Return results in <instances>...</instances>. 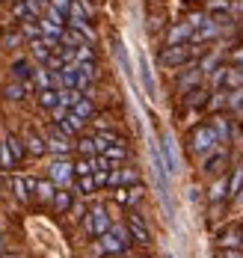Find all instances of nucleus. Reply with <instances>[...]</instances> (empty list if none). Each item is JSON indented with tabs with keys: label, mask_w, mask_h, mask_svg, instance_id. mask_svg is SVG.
<instances>
[{
	"label": "nucleus",
	"mask_w": 243,
	"mask_h": 258,
	"mask_svg": "<svg viewBox=\"0 0 243 258\" xmlns=\"http://www.w3.org/2000/svg\"><path fill=\"white\" fill-rule=\"evenodd\" d=\"M219 143V137H216V131L211 128V125H202V128L193 131V149L199 152V155H208V152H213V146Z\"/></svg>",
	"instance_id": "f257e3e1"
},
{
	"label": "nucleus",
	"mask_w": 243,
	"mask_h": 258,
	"mask_svg": "<svg viewBox=\"0 0 243 258\" xmlns=\"http://www.w3.org/2000/svg\"><path fill=\"white\" fill-rule=\"evenodd\" d=\"M190 57H193V48H190V45H169V48L163 51L160 63L163 65H184Z\"/></svg>",
	"instance_id": "f03ea898"
},
{
	"label": "nucleus",
	"mask_w": 243,
	"mask_h": 258,
	"mask_svg": "<svg viewBox=\"0 0 243 258\" xmlns=\"http://www.w3.org/2000/svg\"><path fill=\"white\" fill-rule=\"evenodd\" d=\"M86 228H89V234H107L110 231V217H107V211L104 208H95L89 217H86Z\"/></svg>",
	"instance_id": "7ed1b4c3"
},
{
	"label": "nucleus",
	"mask_w": 243,
	"mask_h": 258,
	"mask_svg": "<svg viewBox=\"0 0 243 258\" xmlns=\"http://www.w3.org/2000/svg\"><path fill=\"white\" fill-rule=\"evenodd\" d=\"M71 172H74L71 163H65V161H54L51 163V181H54V184H68Z\"/></svg>",
	"instance_id": "20e7f679"
},
{
	"label": "nucleus",
	"mask_w": 243,
	"mask_h": 258,
	"mask_svg": "<svg viewBox=\"0 0 243 258\" xmlns=\"http://www.w3.org/2000/svg\"><path fill=\"white\" fill-rule=\"evenodd\" d=\"M160 152H163V161H166L169 175H172V172H178V155H175V143H172V137H169V134L163 137V149H160Z\"/></svg>",
	"instance_id": "39448f33"
},
{
	"label": "nucleus",
	"mask_w": 243,
	"mask_h": 258,
	"mask_svg": "<svg viewBox=\"0 0 243 258\" xmlns=\"http://www.w3.org/2000/svg\"><path fill=\"white\" fill-rule=\"evenodd\" d=\"M128 228H131L134 240H140V243H149V240H152V237H149V228H146V223H143L137 214H131V217H128Z\"/></svg>",
	"instance_id": "423d86ee"
},
{
	"label": "nucleus",
	"mask_w": 243,
	"mask_h": 258,
	"mask_svg": "<svg viewBox=\"0 0 243 258\" xmlns=\"http://www.w3.org/2000/svg\"><path fill=\"white\" fill-rule=\"evenodd\" d=\"M140 80H143V89H146V95L154 98V80H152V65L146 57H140Z\"/></svg>",
	"instance_id": "0eeeda50"
},
{
	"label": "nucleus",
	"mask_w": 243,
	"mask_h": 258,
	"mask_svg": "<svg viewBox=\"0 0 243 258\" xmlns=\"http://www.w3.org/2000/svg\"><path fill=\"white\" fill-rule=\"evenodd\" d=\"M39 24H42V36H45V39H57V42H60L62 33H65V27L57 24V21H51V18H45V21H39Z\"/></svg>",
	"instance_id": "6e6552de"
},
{
	"label": "nucleus",
	"mask_w": 243,
	"mask_h": 258,
	"mask_svg": "<svg viewBox=\"0 0 243 258\" xmlns=\"http://www.w3.org/2000/svg\"><path fill=\"white\" fill-rule=\"evenodd\" d=\"M33 80H36L39 92H42V89H51V86H54V71H51V68H39V71L33 74Z\"/></svg>",
	"instance_id": "1a4fd4ad"
},
{
	"label": "nucleus",
	"mask_w": 243,
	"mask_h": 258,
	"mask_svg": "<svg viewBox=\"0 0 243 258\" xmlns=\"http://www.w3.org/2000/svg\"><path fill=\"white\" fill-rule=\"evenodd\" d=\"M101 249H107V252H122L125 243H122L113 231H107V234H101Z\"/></svg>",
	"instance_id": "9d476101"
},
{
	"label": "nucleus",
	"mask_w": 243,
	"mask_h": 258,
	"mask_svg": "<svg viewBox=\"0 0 243 258\" xmlns=\"http://www.w3.org/2000/svg\"><path fill=\"white\" fill-rule=\"evenodd\" d=\"M60 128H62V134H77V131L83 128V119L74 116V113H68V116L60 122Z\"/></svg>",
	"instance_id": "9b49d317"
},
{
	"label": "nucleus",
	"mask_w": 243,
	"mask_h": 258,
	"mask_svg": "<svg viewBox=\"0 0 243 258\" xmlns=\"http://www.w3.org/2000/svg\"><path fill=\"white\" fill-rule=\"evenodd\" d=\"M80 98H83V95H80V89H68V86H62V89H60V104H62V107H74Z\"/></svg>",
	"instance_id": "f8f14e48"
},
{
	"label": "nucleus",
	"mask_w": 243,
	"mask_h": 258,
	"mask_svg": "<svg viewBox=\"0 0 243 258\" xmlns=\"http://www.w3.org/2000/svg\"><path fill=\"white\" fill-rule=\"evenodd\" d=\"M39 104L54 110V107L60 104V89H42V92H39Z\"/></svg>",
	"instance_id": "ddd939ff"
},
{
	"label": "nucleus",
	"mask_w": 243,
	"mask_h": 258,
	"mask_svg": "<svg viewBox=\"0 0 243 258\" xmlns=\"http://www.w3.org/2000/svg\"><path fill=\"white\" fill-rule=\"evenodd\" d=\"M30 187L39 199H54V181H30Z\"/></svg>",
	"instance_id": "4468645a"
},
{
	"label": "nucleus",
	"mask_w": 243,
	"mask_h": 258,
	"mask_svg": "<svg viewBox=\"0 0 243 258\" xmlns=\"http://www.w3.org/2000/svg\"><path fill=\"white\" fill-rule=\"evenodd\" d=\"M199 77H202V68H190V71L184 74L181 80H178V86H181V92H187L190 86H196V83H199Z\"/></svg>",
	"instance_id": "2eb2a0df"
},
{
	"label": "nucleus",
	"mask_w": 243,
	"mask_h": 258,
	"mask_svg": "<svg viewBox=\"0 0 243 258\" xmlns=\"http://www.w3.org/2000/svg\"><path fill=\"white\" fill-rule=\"evenodd\" d=\"M205 9H208V15H228L231 3H228V0H208Z\"/></svg>",
	"instance_id": "dca6fc26"
},
{
	"label": "nucleus",
	"mask_w": 243,
	"mask_h": 258,
	"mask_svg": "<svg viewBox=\"0 0 243 258\" xmlns=\"http://www.w3.org/2000/svg\"><path fill=\"white\" fill-rule=\"evenodd\" d=\"M190 30H193L190 24H175V27L169 30V45H178V42H184V39L190 36Z\"/></svg>",
	"instance_id": "f3484780"
},
{
	"label": "nucleus",
	"mask_w": 243,
	"mask_h": 258,
	"mask_svg": "<svg viewBox=\"0 0 243 258\" xmlns=\"http://www.w3.org/2000/svg\"><path fill=\"white\" fill-rule=\"evenodd\" d=\"M71 113H74V116H80V119L86 122V119L92 116V101H89V98H80V101L71 107Z\"/></svg>",
	"instance_id": "a211bd4d"
},
{
	"label": "nucleus",
	"mask_w": 243,
	"mask_h": 258,
	"mask_svg": "<svg viewBox=\"0 0 243 258\" xmlns=\"http://www.w3.org/2000/svg\"><path fill=\"white\" fill-rule=\"evenodd\" d=\"M92 140H95V149H98V152H107L110 146H119V140H116L113 134H98V137H92Z\"/></svg>",
	"instance_id": "6ab92c4d"
},
{
	"label": "nucleus",
	"mask_w": 243,
	"mask_h": 258,
	"mask_svg": "<svg viewBox=\"0 0 243 258\" xmlns=\"http://www.w3.org/2000/svg\"><path fill=\"white\" fill-rule=\"evenodd\" d=\"M48 149L57 152V155H65V152H68V143H65L62 134H54V137H48Z\"/></svg>",
	"instance_id": "aec40b11"
},
{
	"label": "nucleus",
	"mask_w": 243,
	"mask_h": 258,
	"mask_svg": "<svg viewBox=\"0 0 243 258\" xmlns=\"http://www.w3.org/2000/svg\"><path fill=\"white\" fill-rule=\"evenodd\" d=\"M21 33H24L27 39H42V24L33 21V18H27V21L21 24Z\"/></svg>",
	"instance_id": "412c9836"
},
{
	"label": "nucleus",
	"mask_w": 243,
	"mask_h": 258,
	"mask_svg": "<svg viewBox=\"0 0 243 258\" xmlns=\"http://www.w3.org/2000/svg\"><path fill=\"white\" fill-rule=\"evenodd\" d=\"M12 74H15L18 80H27V77H30V74H36V71H33L24 60H15V63H12Z\"/></svg>",
	"instance_id": "4be33fe9"
},
{
	"label": "nucleus",
	"mask_w": 243,
	"mask_h": 258,
	"mask_svg": "<svg viewBox=\"0 0 243 258\" xmlns=\"http://www.w3.org/2000/svg\"><path fill=\"white\" fill-rule=\"evenodd\" d=\"M83 39H86V36H83L80 30H68V33H62V42H65L68 48H80V45H83Z\"/></svg>",
	"instance_id": "5701e85b"
},
{
	"label": "nucleus",
	"mask_w": 243,
	"mask_h": 258,
	"mask_svg": "<svg viewBox=\"0 0 243 258\" xmlns=\"http://www.w3.org/2000/svg\"><path fill=\"white\" fill-rule=\"evenodd\" d=\"M27 149H30L33 155H42V152L48 149V140H42V137H36V134H30V137H27Z\"/></svg>",
	"instance_id": "b1692460"
},
{
	"label": "nucleus",
	"mask_w": 243,
	"mask_h": 258,
	"mask_svg": "<svg viewBox=\"0 0 243 258\" xmlns=\"http://www.w3.org/2000/svg\"><path fill=\"white\" fill-rule=\"evenodd\" d=\"M27 187H30V181H24V178H12V190H15V196L21 199V202H27Z\"/></svg>",
	"instance_id": "393cba45"
},
{
	"label": "nucleus",
	"mask_w": 243,
	"mask_h": 258,
	"mask_svg": "<svg viewBox=\"0 0 243 258\" xmlns=\"http://www.w3.org/2000/svg\"><path fill=\"white\" fill-rule=\"evenodd\" d=\"M225 80H228V86H243V65H234V68H228Z\"/></svg>",
	"instance_id": "a878e982"
},
{
	"label": "nucleus",
	"mask_w": 243,
	"mask_h": 258,
	"mask_svg": "<svg viewBox=\"0 0 243 258\" xmlns=\"http://www.w3.org/2000/svg\"><path fill=\"white\" fill-rule=\"evenodd\" d=\"M0 166H3V169H9V166H15V155H12V149H9L6 143L0 146Z\"/></svg>",
	"instance_id": "bb28decb"
},
{
	"label": "nucleus",
	"mask_w": 243,
	"mask_h": 258,
	"mask_svg": "<svg viewBox=\"0 0 243 258\" xmlns=\"http://www.w3.org/2000/svg\"><path fill=\"white\" fill-rule=\"evenodd\" d=\"M213 131H216V137L219 140H228V122L222 119V116H213V125H211Z\"/></svg>",
	"instance_id": "cd10ccee"
},
{
	"label": "nucleus",
	"mask_w": 243,
	"mask_h": 258,
	"mask_svg": "<svg viewBox=\"0 0 243 258\" xmlns=\"http://www.w3.org/2000/svg\"><path fill=\"white\" fill-rule=\"evenodd\" d=\"M222 161H225V155H222V152H216V155H211V158L205 161V172H216V169L222 166Z\"/></svg>",
	"instance_id": "c85d7f7f"
},
{
	"label": "nucleus",
	"mask_w": 243,
	"mask_h": 258,
	"mask_svg": "<svg viewBox=\"0 0 243 258\" xmlns=\"http://www.w3.org/2000/svg\"><path fill=\"white\" fill-rule=\"evenodd\" d=\"M211 36H216V27H213V21H208L205 27H199V30H196L193 39H196V42H202V39H211Z\"/></svg>",
	"instance_id": "c756f323"
},
{
	"label": "nucleus",
	"mask_w": 243,
	"mask_h": 258,
	"mask_svg": "<svg viewBox=\"0 0 243 258\" xmlns=\"http://www.w3.org/2000/svg\"><path fill=\"white\" fill-rule=\"evenodd\" d=\"M54 205H57V211H68V205H71V196L60 190V193H54Z\"/></svg>",
	"instance_id": "7c9ffc66"
},
{
	"label": "nucleus",
	"mask_w": 243,
	"mask_h": 258,
	"mask_svg": "<svg viewBox=\"0 0 243 258\" xmlns=\"http://www.w3.org/2000/svg\"><path fill=\"white\" fill-rule=\"evenodd\" d=\"M225 104H228V107H243V86H237L234 92H228V95H225Z\"/></svg>",
	"instance_id": "2f4dec72"
},
{
	"label": "nucleus",
	"mask_w": 243,
	"mask_h": 258,
	"mask_svg": "<svg viewBox=\"0 0 243 258\" xmlns=\"http://www.w3.org/2000/svg\"><path fill=\"white\" fill-rule=\"evenodd\" d=\"M225 187H228V181H225V178H219V181L211 187V193H208V196L216 202V199H222V196H225Z\"/></svg>",
	"instance_id": "473e14b6"
},
{
	"label": "nucleus",
	"mask_w": 243,
	"mask_h": 258,
	"mask_svg": "<svg viewBox=\"0 0 243 258\" xmlns=\"http://www.w3.org/2000/svg\"><path fill=\"white\" fill-rule=\"evenodd\" d=\"M219 243H222V246H237V243H240V234H237V231H225V234L219 237Z\"/></svg>",
	"instance_id": "72a5a7b5"
},
{
	"label": "nucleus",
	"mask_w": 243,
	"mask_h": 258,
	"mask_svg": "<svg viewBox=\"0 0 243 258\" xmlns=\"http://www.w3.org/2000/svg\"><path fill=\"white\" fill-rule=\"evenodd\" d=\"M6 98H12V101L24 98V86H21V83H9V86H6Z\"/></svg>",
	"instance_id": "f704fd0d"
},
{
	"label": "nucleus",
	"mask_w": 243,
	"mask_h": 258,
	"mask_svg": "<svg viewBox=\"0 0 243 258\" xmlns=\"http://www.w3.org/2000/svg\"><path fill=\"white\" fill-rule=\"evenodd\" d=\"M92 169H95V161H89V158L80 161V163H74V172H77V175H89Z\"/></svg>",
	"instance_id": "c9c22d12"
},
{
	"label": "nucleus",
	"mask_w": 243,
	"mask_h": 258,
	"mask_svg": "<svg viewBox=\"0 0 243 258\" xmlns=\"http://www.w3.org/2000/svg\"><path fill=\"white\" fill-rule=\"evenodd\" d=\"M71 3H74V0H48V6L60 9L62 15H68V12H71Z\"/></svg>",
	"instance_id": "e433bc0d"
},
{
	"label": "nucleus",
	"mask_w": 243,
	"mask_h": 258,
	"mask_svg": "<svg viewBox=\"0 0 243 258\" xmlns=\"http://www.w3.org/2000/svg\"><path fill=\"white\" fill-rule=\"evenodd\" d=\"M77 190H80V193H95V178L83 175V178H80V184H77Z\"/></svg>",
	"instance_id": "4c0bfd02"
},
{
	"label": "nucleus",
	"mask_w": 243,
	"mask_h": 258,
	"mask_svg": "<svg viewBox=\"0 0 243 258\" xmlns=\"http://www.w3.org/2000/svg\"><path fill=\"white\" fill-rule=\"evenodd\" d=\"M80 63H92V48L89 45H80V48H77V65Z\"/></svg>",
	"instance_id": "58836bf2"
},
{
	"label": "nucleus",
	"mask_w": 243,
	"mask_h": 258,
	"mask_svg": "<svg viewBox=\"0 0 243 258\" xmlns=\"http://www.w3.org/2000/svg\"><path fill=\"white\" fill-rule=\"evenodd\" d=\"M104 155H107V161L113 163V161H122V158H125V149H122V146H110Z\"/></svg>",
	"instance_id": "ea45409f"
},
{
	"label": "nucleus",
	"mask_w": 243,
	"mask_h": 258,
	"mask_svg": "<svg viewBox=\"0 0 243 258\" xmlns=\"http://www.w3.org/2000/svg\"><path fill=\"white\" fill-rule=\"evenodd\" d=\"M231 193H240V187H243V169H234V175H231Z\"/></svg>",
	"instance_id": "a19ab883"
},
{
	"label": "nucleus",
	"mask_w": 243,
	"mask_h": 258,
	"mask_svg": "<svg viewBox=\"0 0 243 258\" xmlns=\"http://www.w3.org/2000/svg\"><path fill=\"white\" fill-rule=\"evenodd\" d=\"M6 146L12 149V155H15V161H18V158L24 155V149H21V140H15V137H9V140H6Z\"/></svg>",
	"instance_id": "79ce46f5"
},
{
	"label": "nucleus",
	"mask_w": 243,
	"mask_h": 258,
	"mask_svg": "<svg viewBox=\"0 0 243 258\" xmlns=\"http://www.w3.org/2000/svg\"><path fill=\"white\" fill-rule=\"evenodd\" d=\"M48 18H51V21H57V24H62V27H65V15H62L60 9H54V6H48Z\"/></svg>",
	"instance_id": "37998d69"
},
{
	"label": "nucleus",
	"mask_w": 243,
	"mask_h": 258,
	"mask_svg": "<svg viewBox=\"0 0 243 258\" xmlns=\"http://www.w3.org/2000/svg\"><path fill=\"white\" fill-rule=\"evenodd\" d=\"M80 152H83V155H92V152H98V149H95V140H92V137L80 140Z\"/></svg>",
	"instance_id": "c03bdc74"
},
{
	"label": "nucleus",
	"mask_w": 243,
	"mask_h": 258,
	"mask_svg": "<svg viewBox=\"0 0 243 258\" xmlns=\"http://www.w3.org/2000/svg\"><path fill=\"white\" fill-rule=\"evenodd\" d=\"M113 234H116V237H119L122 243H128V240H131V237H128V231H125V228H119V226L113 228Z\"/></svg>",
	"instance_id": "a18cd8bd"
},
{
	"label": "nucleus",
	"mask_w": 243,
	"mask_h": 258,
	"mask_svg": "<svg viewBox=\"0 0 243 258\" xmlns=\"http://www.w3.org/2000/svg\"><path fill=\"white\" fill-rule=\"evenodd\" d=\"M231 60H234L237 65H243V48H240V51H234V57H231Z\"/></svg>",
	"instance_id": "49530a36"
},
{
	"label": "nucleus",
	"mask_w": 243,
	"mask_h": 258,
	"mask_svg": "<svg viewBox=\"0 0 243 258\" xmlns=\"http://www.w3.org/2000/svg\"><path fill=\"white\" fill-rule=\"evenodd\" d=\"M219 258H243V255H240V252H234V249H231V252H222Z\"/></svg>",
	"instance_id": "de8ad7c7"
},
{
	"label": "nucleus",
	"mask_w": 243,
	"mask_h": 258,
	"mask_svg": "<svg viewBox=\"0 0 243 258\" xmlns=\"http://www.w3.org/2000/svg\"><path fill=\"white\" fill-rule=\"evenodd\" d=\"M36 3H39V6H42V3H48V0H36Z\"/></svg>",
	"instance_id": "09e8293b"
},
{
	"label": "nucleus",
	"mask_w": 243,
	"mask_h": 258,
	"mask_svg": "<svg viewBox=\"0 0 243 258\" xmlns=\"http://www.w3.org/2000/svg\"><path fill=\"white\" fill-rule=\"evenodd\" d=\"M240 243H243V234H240Z\"/></svg>",
	"instance_id": "8fccbe9b"
}]
</instances>
